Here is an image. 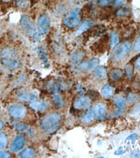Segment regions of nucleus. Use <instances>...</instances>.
Instances as JSON below:
<instances>
[{
  "label": "nucleus",
  "instance_id": "b1692460",
  "mask_svg": "<svg viewBox=\"0 0 140 158\" xmlns=\"http://www.w3.org/2000/svg\"><path fill=\"white\" fill-rule=\"evenodd\" d=\"M18 99L23 102L29 101H34L35 100V97L32 95H30L28 94H23L21 95H19V97H18Z\"/></svg>",
  "mask_w": 140,
  "mask_h": 158
},
{
  "label": "nucleus",
  "instance_id": "7c9ffc66",
  "mask_svg": "<svg viewBox=\"0 0 140 158\" xmlns=\"http://www.w3.org/2000/svg\"><path fill=\"white\" fill-rule=\"evenodd\" d=\"M126 0H114V5L115 7L119 8L125 4Z\"/></svg>",
  "mask_w": 140,
  "mask_h": 158
},
{
  "label": "nucleus",
  "instance_id": "aec40b11",
  "mask_svg": "<svg viewBox=\"0 0 140 158\" xmlns=\"http://www.w3.org/2000/svg\"><path fill=\"white\" fill-rule=\"evenodd\" d=\"M123 75V71L121 69H114L110 72V78L113 81H116L121 77Z\"/></svg>",
  "mask_w": 140,
  "mask_h": 158
},
{
  "label": "nucleus",
  "instance_id": "2eb2a0df",
  "mask_svg": "<svg viewBox=\"0 0 140 158\" xmlns=\"http://www.w3.org/2000/svg\"><path fill=\"white\" fill-rule=\"evenodd\" d=\"M48 104L43 101H34L30 104V107L37 111H44L46 109Z\"/></svg>",
  "mask_w": 140,
  "mask_h": 158
},
{
  "label": "nucleus",
  "instance_id": "dca6fc26",
  "mask_svg": "<svg viewBox=\"0 0 140 158\" xmlns=\"http://www.w3.org/2000/svg\"><path fill=\"white\" fill-rule=\"evenodd\" d=\"M114 102L117 108L120 110H123L126 107L125 101L121 95H116L114 98Z\"/></svg>",
  "mask_w": 140,
  "mask_h": 158
},
{
  "label": "nucleus",
  "instance_id": "c9c22d12",
  "mask_svg": "<svg viewBox=\"0 0 140 158\" xmlns=\"http://www.w3.org/2000/svg\"><path fill=\"white\" fill-rule=\"evenodd\" d=\"M135 65L137 68H140V56L137 58L135 62Z\"/></svg>",
  "mask_w": 140,
  "mask_h": 158
},
{
  "label": "nucleus",
  "instance_id": "9b49d317",
  "mask_svg": "<svg viewBox=\"0 0 140 158\" xmlns=\"http://www.w3.org/2000/svg\"><path fill=\"white\" fill-rule=\"evenodd\" d=\"M99 64L98 58H93L88 60V62H84L80 65V68L82 69H87L88 71H92L95 69Z\"/></svg>",
  "mask_w": 140,
  "mask_h": 158
},
{
  "label": "nucleus",
  "instance_id": "cd10ccee",
  "mask_svg": "<svg viewBox=\"0 0 140 158\" xmlns=\"http://www.w3.org/2000/svg\"><path fill=\"white\" fill-rule=\"evenodd\" d=\"M130 12L129 9L127 8H122L119 9L117 12V16H129L130 15Z\"/></svg>",
  "mask_w": 140,
  "mask_h": 158
},
{
  "label": "nucleus",
  "instance_id": "c85d7f7f",
  "mask_svg": "<svg viewBox=\"0 0 140 158\" xmlns=\"http://www.w3.org/2000/svg\"><path fill=\"white\" fill-rule=\"evenodd\" d=\"M125 73H126V76H127V77L129 78H130L132 77V75H133V68H132V65L128 64V65H126V67H125Z\"/></svg>",
  "mask_w": 140,
  "mask_h": 158
},
{
  "label": "nucleus",
  "instance_id": "6e6552de",
  "mask_svg": "<svg viewBox=\"0 0 140 158\" xmlns=\"http://www.w3.org/2000/svg\"><path fill=\"white\" fill-rule=\"evenodd\" d=\"M25 139L24 137L22 135L16 137L11 144V150L12 152H18V151L20 150L23 147V146L25 145Z\"/></svg>",
  "mask_w": 140,
  "mask_h": 158
},
{
  "label": "nucleus",
  "instance_id": "5701e85b",
  "mask_svg": "<svg viewBox=\"0 0 140 158\" xmlns=\"http://www.w3.org/2000/svg\"><path fill=\"white\" fill-rule=\"evenodd\" d=\"M34 156H35L34 150L29 148H25L20 153L21 157H33Z\"/></svg>",
  "mask_w": 140,
  "mask_h": 158
},
{
  "label": "nucleus",
  "instance_id": "e433bc0d",
  "mask_svg": "<svg viewBox=\"0 0 140 158\" xmlns=\"http://www.w3.org/2000/svg\"><path fill=\"white\" fill-rule=\"evenodd\" d=\"M3 128V121L0 119V131H1Z\"/></svg>",
  "mask_w": 140,
  "mask_h": 158
},
{
  "label": "nucleus",
  "instance_id": "1a4fd4ad",
  "mask_svg": "<svg viewBox=\"0 0 140 158\" xmlns=\"http://www.w3.org/2000/svg\"><path fill=\"white\" fill-rule=\"evenodd\" d=\"M90 98L87 97H81L78 98L73 104V107L77 110H82L87 108L90 104Z\"/></svg>",
  "mask_w": 140,
  "mask_h": 158
},
{
  "label": "nucleus",
  "instance_id": "6ab92c4d",
  "mask_svg": "<svg viewBox=\"0 0 140 158\" xmlns=\"http://www.w3.org/2000/svg\"><path fill=\"white\" fill-rule=\"evenodd\" d=\"M119 42V37L116 32H112L110 33V47L114 48Z\"/></svg>",
  "mask_w": 140,
  "mask_h": 158
},
{
  "label": "nucleus",
  "instance_id": "f03ea898",
  "mask_svg": "<svg viewBox=\"0 0 140 158\" xmlns=\"http://www.w3.org/2000/svg\"><path fill=\"white\" fill-rule=\"evenodd\" d=\"M62 116L59 113L51 112L44 116L40 121L42 128L48 133H53L59 128Z\"/></svg>",
  "mask_w": 140,
  "mask_h": 158
},
{
  "label": "nucleus",
  "instance_id": "f257e3e1",
  "mask_svg": "<svg viewBox=\"0 0 140 158\" xmlns=\"http://www.w3.org/2000/svg\"><path fill=\"white\" fill-rule=\"evenodd\" d=\"M0 60L4 66L12 70L18 69L21 64L18 52L12 47H6L1 51Z\"/></svg>",
  "mask_w": 140,
  "mask_h": 158
},
{
  "label": "nucleus",
  "instance_id": "72a5a7b5",
  "mask_svg": "<svg viewBox=\"0 0 140 158\" xmlns=\"http://www.w3.org/2000/svg\"><path fill=\"white\" fill-rule=\"evenodd\" d=\"M130 157H139L140 156V150H136L134 152H132L130 154Z\"/></svg>",
  "mask_w": 140,
  "mask_h": 158
},
{
  "label": "nucleus",
  "instance_id": "2f4dec72",
  "mask_svg": "<svg viewBox=\"0 0 140 158\" xmlns=\"http://www.w3.org/2000/svg\"><path fill=\"white\" fill-rule=\"evenodd\" d=\"M126 100L129 103H133L136 101V96L132 94H130L127 97H126Z\"/></svg>",
  "mask_w": 140,
  "mask_h": 158
},
{
  "label": "nucleus",
  "instance_id": "f3484780",
  "mask_svg": "<svg viewBox=\"0 0 140 158\" xmlns=\"http://www.w3.org/2000/svg\"><path fill=\"white\" fill-rule=\"evenodd\" d=\"M101 94L106 98H110L112 97L114 94V89L108 84L104 85L101 89Z\"/></svg>",
  "mask_w": 140,
  "mask_h": 158
},
{
  "label": "nucleus",
  "instance_id": "423d86ee",
  "mask_svg": "<svg viewBox=\"0 0 140 158\" xmlns=\"http://www.w3.org/2000/svg\"><path fill=\"white\" fill-rule=\"evenodd\" d=\"M9 114L12 118L20 119L25 117L27 110L22 104H15L9 108Z\"/></svg>",
  "mask_w": 140,
  "mask_h": 158
},
{
  "label": "nucleus",
  "instance_id": "f704fd0d",
  "mask_svg": "<svg viewBox=\"0 0 140 158\" xmlns=\"http://www.w3.org/2000/svg\"><path fill=\"white\" fill-rule=\"evenodd\" d=\"M125 152V150H123V148L121 147L118 150H116L114 152V154L116 155H120V154H123Z\"/></svg>",
  "mask_w": 140,
  "mask_h": 158
},
{
  "label": "nucleus",
  "instance_id": "412c9836",
  "mask_svg": "<svg viewBox=\"0 0 140 158\" xmlns=\"http://www.w3.org/2000/svg\"><path fill=\"white\" fill-rule=\"evenodd\" d=\"M53 102L57 107L61 108L64 105V100L62 97L60 95H55L54 97H53Z\"/></svg>",
  "mask_w": 140,
  "mask_h": 158
},
{
  "label": "nucleus",
  "instance_id": "ddd939ff",
  "mask_svg": "<svg viewBox=\"0 0 140 158\" xmlns=\"http://www.w3.org/2000/svg\"><path fill=\"white\" fill-rule=\"evenodd\" d=\"M93 25V22L91 21H88V20H86L84 21L80 26L78 27L77 31V35H81L83 32L88 31L89 29H90Z\"/></svg>",
  "mask_w": 140,
  "mask_h": 158
},
{
  "label": "nucleus",
  "instance_id": "a878e982",
  "mask_svg": "<svg viewBox=\"0 0 140 158\" xmlns=\"http://www.w3.org/2000/svg\"><path fill=\"white\" fill-rule=\"evenodd\" d=\"M113 2H114V0H98L97 4L100 7L104 8L112 4Z\"/></svg>",
  "mask_w": 140,
  "mask_h": 158
},
{
  "label": "nucleus",
  "instance_id": "20e7f679",
  "mask_svg": "<svg viewBox=\"0 0 140 158\" xmlns=\"http://www.w3.org/2000/svg\"><path fill=\"white\" fill-rule=\"evenodd\" d=\"M81 20V12L76 9L68 12L63 18V23L65 26L71 29L76 28Z\"/></svg>",
  "mask_w": 140,
  "mask_h": 158
},
{
  "label": "nucleus",
  "instance_id": "7ed1b4c3",
  "mask_svg": "<svg viewBox=\"0 0 140 158\" xmlns=\"http://www.w3.org/2000/svg\"><path fill=\"white\" fill-rule=\"evenodd\" d=\"M132 47L131 43L129 41H124L118 44L113 48L111 52L110 57L112 61H121L126 55H128Z\"/></svg>",
  "mask_w": 140,
  "mask_h": 158
},
{
  "label": "nucleus",
  "instance_id": "393cba45",
  "mask_svg": "<svg viewBox=\"0 0 140 158\" xmlns=\"http://www.w3.org/2000/svg\"><path fill=\"white\" fill-rule=\"evenodd\" d=\"M16 4L18 8L25 9L27 7H28V6L29 5V0H16Z\"/></svg>",
  "mask_w": 140,
  "mask_h": 158
},
{
  "label": "nucleus",
  "instance_id": "4be33fe9",
  "mask_svg": "<svg viewBox=\"0 0 140 158\" xmlns=\"http://www.w3.org/2000/svg\"><path fill=\"white\" fill-rule=\"evenodd\" d=\"M8 144V139L6 135L4 134H0V149L3 150L6 148Z\"/></svg>",
  "mask_w": 140,
  "mask_h": 158
},
{
  "label": "nucleus",
  "instance_id": "58836bf2",
  "mask_svg": "<svg viewBox=\"0 0 140 158\" xmlns=\"http://www.w3.org/2000/svg\"><path fill=\"white\" fill-rule=\"evenodd\" d=\"M139 33H140V30H139Z\"/></svg>",
  "mask_w": 140,
  "mask_h": 158
},
{
  "label": "nucleus",
  "instance_id": "473e14b6",
  "mask_svg": "<svg viewBox=\"0 0 140 158\" xmlns=\"http://www.w3.org/2000/svg\"><path fill=\"white\" fill-rule=\"evenodd\" d=\"M11 157V154L9 152H4V151H2V152H0V157L7 158V157Z\"/></svg>",
  "mask_w": 140,
  "mask_h": 158
},
{
  "label": "nucleus",
  "instance_id": "a211bd4d",
  "mask_svg": "<svg viewBox=\"0 0 140 158\" xmlns=\"http://www.w3.org/2000/svg\"><path fill=\"white\" fill-rule=\"evenodd\" d=\"M95 76L99 80H103L107 77V71H106V68L103 67L98 68L95 72Z\"/></svg>",
  "mask_w": 140,
  "mask_h": 158
},
{
  "label": "nucleus",
  "instance_id": "c756f323",
  "mask_svg": "<svg viewBox=\"0 0 140 158\" xmlns=\"http://www.w3.org/2000/svg\"><path fill=\"white\" fill-rule=\"evenodd\" d=\"M138 139V135L137 134H131L130 135H129L127 138H126V139L125 141V143H126L129 141H130L132 143V144H134L135 142H136V140Z\"/></svg>",
  "mask_w": 140,
  "mask_h": 158
},
{
  "label": "nucleus",
  "instance_id": "39448f33",
  "mask_svg": "<svg viewBox=\"0 0 140 158\" xmlns=\"http://www.w3.org/2000/svg\"><path fill=\"white\" fill-rule=\"evenodd\" d=\"M21 27L24 33L28 36H32L35 34V27L32 22L31 18L28 15H23L20 20Z\"/></svg>",
  "mask_w": 140,
  "mask_h": 158
},
{
  "label": "nucleus",
  "instance_id": "bb28decb",
  "mask_svg": "<svg viewBox=\"0 0 140 158\" xmlns=\"http://www.w3.org/2000/svg\"><path fill=\"white\" fill-rule=\"evenodd\" d=\"M132 50L134 52L140 51V36L136 37L134 45L132 46Z\"/></svg>",
  "mask_w": 140,
  "mask_h": 158
},
{
  "label": "nucleus",
  "instance_id": "0eeeda50",
  "mask_svg": "<svg viewBox=\"0 0 140 158\" xmlns=\"http://www.w3.org/2000/svg\"><path fill=\"white\" fill-rule=\"evenodd\" d=\"M37 25L40 34H48L50 29V19L49 17L46 15H43L40 16Z\"/></svg>",
  "mask_w": 140,
  "mask_h": 158
},
{
  "label": "nucleus",
  "instance_id": "f8f14e48",
  "mask_svg": "<svg viewBox=\"0 0 140 158\" xmlns=\"http://www.w3.org/2000/svg\"><path fill=\"white\" fill-rule=\"evenodd\" d=\"M93 113L97 119H101L106 114V106L103 103H98L93 108Z\"/></svg>",
  "mask_w": 140,
  "mask_h": 158
},
{
  "label": "nucleus",
  "instance_id": "9d476101",
  "mask_svg": "<svg viewBox=\"0 0 140 158\" xmlns=\"http://www.w3.org/2000/svg\"><path fill=\"white\" fill-rule=\"evenodd\" d=\"M15 128L18 132L25 134L28 136H32L33 134H34V130H33L31 127L29 126L28 124L18 123L16 124Z\"/></svg>",
  "mask_w": 140,
  "mask_h": 158
},
{
  "label": "nucleus",
  "instance_id": "4468645a",
  "mask_svg": "<svg viewBox=\"0 0 140 158\" xmlns=\"http://www.w3.org/2000/svg\"><path fill=\"white\" fill-rule=\"evenodd\" d=\"M94 117L95 115L94 113H93V110L91 108H90L87 112L83 115L81 117V121L84 124L90 123L94 119Z\"/></svg>",
  "mask_w": 140,
  "mask_h": 158
},
{
  "label": "nucleus",
  "instance_id": "4c0bfd02",
  "mask_svg": "<svg viewBox=\"0 0 140 158\" xmlns=\"http://www.w3.org/2000/svg\"><path fill=\"white\" fill-rule=\"evenodd\" d=\"M88 1H94V0H88Z\"/></svg>",
  "mask_w": 140,
  "mask_h": 158
}]
</instances>
